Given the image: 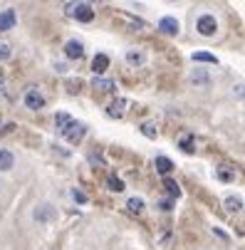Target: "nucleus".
I'll list each match as a JSON object with an SVG mask.
<instances>
[{"instance_id":"1","label":"nucleus","mask_w":245,"mask_h":250,"mask_svg":"<svg viewBox=\"0 0 245 250\" xmlns=\"http://www.w3.org/2000/svg\"><path fill=\"white\" fill-rule=\"evenodd\" d=\"M57 216H60L57 208H55V206H50V203H42V206H38V208L32 210V218L38 221L40 226H50V223H55V221H57Z\"/></svg>"},{"instance_id":"2","label":"nucleus","mask_w":245,"mask_h":250,"mask_svg":"<svg viewBox=\"0 0 245 250\" xmlns=\"http://www.w3.org/2000/svg\"><path fill=\"white\" fill-rule=\"evenodd\" d=\"M196 27H198V32L201 35H205V38H211V35H216V30H218V22H216V18L213 15H201L198 18V22H196Z\"/></svg>"},{"instance_id":"3","label":"nucleus","mask_w":245,"mask_h":250,"mask_svg":"<svg viewBox=\"0 0 245 250\" xmlns=\"http://www.w3.org/2000/svg\"><path fill=\"white\" fill-rule=\"evenodd\" d=\"M87 134V126L84 124H80V122H72L67 129H62V136L67 139V141H72V144H77V141H82V136Z\"/></svg>"},{"instance_id":"4","label":"nucleus","mask_w":245,"mask_h":250,"mask_svg":"<svg viewBox=\"0 0 245 250\" xmlns=\"http://www.w3.org/2000/svg\"><path fill=\"white\" fill-rule=\"evenodd\" d=\"M188 80H191V84H196V87H211V75L205 72L203 67H196V69H191V75H188Z\"/></svg>"},{"instance_id":"5","label":"nucleus","mask_w":245,"mask_h":250,"mask_svg":"<svg viewBox=\"0 0 245 250\" xmlns=\"http://www.w3.org/2000/svg\"><path fill=\"white\" fill-rule=\"evenodd\" d=\"M72 15H75L80 22H92V18H94V8H92L89 3H77V5L72 8Z\"/></svg>"},{"instance_id":"6","label":"nucleus","mask_w":245,"mask_h":250,"mask_svg":"<svg viewBox=\"0 0 245 250\" xmlns=\"http://www.w3.org/2000/svg\"><path fill=\"white\" fill-rule=\"evenodd\" d=\"M25 106H27V109H42V106H45V97H42L40 92L30 89V92L25 94Z\"/></svg>"},{"instance_id":"7","label":"nucleus","mask_w":245,"mask_h":250,"mask_svg":"<svg viewBox=\"0 0 245 250\" xmlns=\"http://www.w3.org/2000/svg\"><path fill=\"white\" fill-rule=\"evenodd\" d=\"M64 55H67L69 60H80V57L84 55V45H82L80 40H69V42L64 45Z\"/></svg>"},{"instance_id":"8","label":"nucleus","mask_w":245,"mask_h":250,"mask_svg":"<svg viewBox=\"0 0 245 250\" xmlns=\"http://www.w3.org/2000/svg\"><path fill=\"white\" fill-rule=\"evenodd\" d=\"M159 30L166 32V35H179V20L171 18V15H166V18L159 20Z\"/></svg>"},{"instance_id":"9","label":"nucleus","mask_w":245,"mask_h":250,"mask_svg":"<svg viewBox=\"0 0 245 250\" xmlns=\"http://www.w3.org/2000/svg\"><path fill=\"white\" fill-rule=\"evenodd\" d=\"M107 67H109V57L107 55H94L92 60V69H94V75H102V72H107Z\"/></svg>"},{"instance_id":"10","label":"nucleus","mask_w":245,"mask_h":250,"mask_svg":"<svg viewBox=\"0 0 245 250\" xmlns=\"http://www.w3.org/2000/svg\"><path fill=\"white\" fill-rule=\"evenodd\" d=\"M15 166V156L8 149H0V171H10Z\"/></svg>"},{"instance_id":"11","label":"nucleus","mask_w":245,"mask_h":250,"mask_svg":"<svg viewBox=\"0 0 245 250\" xmlns=\"http://www.w3.org/2000/svg\"><path fill=\"white\" fill-rule=\"evenodd\" d=\"M10 27H15V10L0 13V32H3V30H10Z\"/></svg>"},{"instance_id":"12","label":"nucleus","mask_w":245,"mask_h":250,"mask_svg":"<svg viewBox=\"0 0 245 250\" xmlns=\"http://www.w3.org/2000/svg\"><path fill=\"white\" fill-rule=\"evenodd\" d=\"M171 168H173V161H171V159L156 156V171H159V173H171Z\"/></svg>"},{"instance_id":"13","label":"nucleus","mask_w":245,"mask_h":250,"mask_svg":"<svg viewBox=\"0 0 245 250\" xmlns=\"http://www.w3.org/2000/svg\"><path fill=\"white\" fill-rule=\"evenodd\" d=\"M193 62H205V64H218L216 55H211V52H193Z\"/></svg>"},{"instance_id":"14","label":"nucleus","mask_w":245,"mask_h":250,"mask_svg":"<svg viewBox=\"0 0 245 250\" xmlns=\"http://www.w3.org/2000/svg\"><path fill=\"white\" fill-rule=\"evenodd\" d=\"M55 124H57V126H60V131H62V129H67L69 124H72V117H69L67 112H60V114L55 117Z\"/></svg>"},{"instance_id":"15","label":"nucleus","mask_w":245,"mask_h":250,"mask_svg":"<svg viewBox=\"0 0 245 250\" xmlns=\"http://www.w3.org/2000/svg\"><path fill=\"white\" fill-rule=\"evenodd\" d=\"M126 62L129 64H144V52H139V50L126 52Z\"/></svg>"},{"instance_id":"16","label":"nucleus","mask_w":245,"mask_h":250,"mask_svg":"<svg viewBox=\"0 0 245 250\" xmlns=\"http://www.w3.org/2000/svg\"><path fill=\"white\" fill-rule=\"evenodd\" d=\"M94 87L102 89V92H109V89L114 87V82H112V80H104V77H94Z\"/></svg>"},{"instance_id":"17","label":"nucleus","mask_w":245,"mask_h":250,"mask_svg":"<svg viewBox=\"0 0 245 250\" xmlns=\"http://www.w3.org/2000/svg\"><path fill=\"white\" fill-rule=\"evenodd\" d=\"M126 206H129V210H134V213H142V210H144V198H136V196H134V198H129Z\"/></svg>"},{"instance_id":"18","label":"nucleus","mask_w":245,"mask_h":250,"mask_svg":"<svg viewBox=\"0 0 245 250\" xmlns=\"http://www.w3.org/2000/svg\"><path fill=\"white\" fill-rule=\"evenodd\" d=\"M225 208H228L230 213H238V210L243 208V201H240V198H233V196H230V198H225Z\"/></svg>"},{"instance_id":"19","label":"nucleus","mask_w":245,"mask_h":250,"mask_svg":"<svg viewBox=\"0 0 245 250\" xmlns=\"http://www.w3.org/2000/svg\"><path fill=\"white\" fill-rule=\"evenodd\" d=\"M163 186H166V191H168L171 196H176V198L181 196V188H179V184H176V181H171V178H166Z\"/></svg>"},{"instance_id":"20","label":"nucleus","mask_w":245,"mask_h":250,"mask_svg":"<svg viewBox=\"0 0 245 250\" xmlns=\"http://www.w3.org/2000/svg\"><path fill=\"white\" fill-rule=\"evenodd\" d=\"M109 188L119 193V191H124V181H122V178H117V176H112L109 178Z\"/></svg>"},{"instance_id":"21","label":"nucleus","mask_w":245,"mask_h":250,"mask_svg":"<svg viewBox=\"0 0 245 250\" xmlns=\"http://www.w3.org/2000/svg\"><path fill=\"white\" fill-rule=\"evenodd\" d=\"M10 55H13L10 45H5V42H0V62H5V60H10Z\"/></svg>"},{"instance_id":"22","label":"nucleus","mask_w":245,"mask_h":250,"mask_svg":"<svg viewBox=\"0 0 245 250\" xmlns=\"http://www.w3.org/2000/svg\"><path fill=\"white\" fill-rule=\"evenodd\" d=\"M142 131H144L149 139H156V129H154V124H144V126H142Z\"/></svg>"},{"instance_id":"23","label":"nucleus","mask_w":245,"mask_h":250,"mask_svg":"<svg viewBox=\"0 0 245 250\" xmlns=\"http://www.w3.org/2000/svg\"><path fill=\"white\" fill-rule=\"evenodd\" d=\"M72 198H75L77 203H87V193H82V191H77V188L72 191Z\"/></svg>"},{"instance_id":"24","label":"nucleus","mask_w":245,"mask_h":250,"mask_svg":"<svg viewBox=\"0 0 245 250\" xmlns=\"http://www.w3.org/2000/svg\"><path fill=\"white\" fill-rule=\"evenodd\" d=\"M181 146H184V151H188V154L193 151V146H191V141H188V139H184V144H181Z\"/></svg>"},{"instance_id":"25","label":"nucleus","mask_w":245,"mask_h":250,"mask_svg":"<svg viewBox=\"0 0 245 250\" xmlns=\"http://www.w3.org/2000/svg\"><path fill=\"white\" fill-rule=\"evenodd\" d=\"M55 69H57V72H64L67 64H64V62H57V64H55Z\"/></svg>"},{"instance_id":"26","label":"nucleus","mask_w":245,"mask_h":250,"mask_svg":"<svg viewBox=\"0 0 245 250\" xmlns=\"http://www.w3.org/2000/svg\"><path fill=\"white\" fill-rule=\"evenodd\" d=\"M218 176H221V178H223V181H230V178H233V176H230V173H228V171H221V173H218Z\"/></svg>"}]
</instances>
